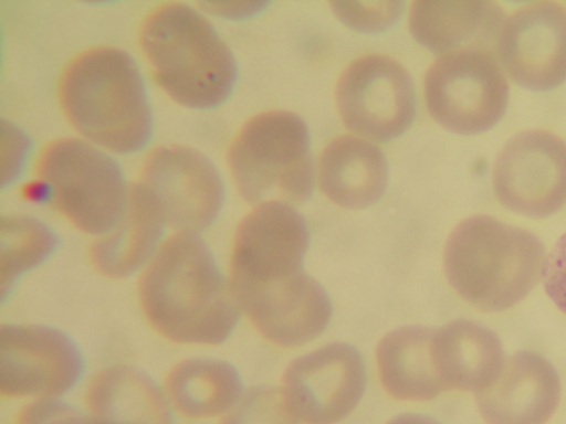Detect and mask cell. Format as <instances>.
Segmentation results:
<instances>
[{
  "label": "cell",
  "mask_w": 566,
  "mask_h": 424,
  "mask_svg": "<svg viewBox=\"0 0 566 424\" xmlns=\"http://www.w3.org/2000/svg\"><path fill=\"white\" fill-rule=\"evenodd\" d=\"M510 88L493 52L465 47L440 55L424 76L432 118L459 135L493 128L503 117Z\"/></svg>",
  "instance_id": "cell-7"
},
{
  "label": "cell",
  "mask_w": 566,
  "mask_h": 424,
  "mask_svg": "<svg viewBox=\"0 0 566 424\" xmlns=\"http://www.w3.org/2000/svg\"><path fill=\"white\" fill-rule=\"evenodd\" d=\"M542 277L548 297L566 314V233L546 255Z\"/></svg>",
  "instance_id": "cell-29"
},
{
  "label": "cell",
  "mask_w": 566,
  "mask_h": 424,
  "mask_svg": "<svg viewBox=\"0 0 566 424\" xmlns=\"http://www.w3.org/2000/svg\"><path fill=\"white\" fill-rule=\"evenodd\" d=\"M386 424H441L437 420L417 413H403L399 414L391 420H389Z\"/></svg>",
  "instance_id": "cell-31"
},
{
  "label": "cell",
  "mask_w": 566,
  "mask_h": 424,
  "mask_svg": "<svg viewBox=\"0 0 566 424\" xmlns=\"http://www.w3.org/2000/svg\"><path fill=\"white\" fill-rule=\"evenodd\" d=\"M475 394L488 424H544L558 405L560 382L545 358L522 351L506 359L495 379Z\"/></svg>",
  "instance_id": "cell-16"
},
{
  "label": "cell",
  "mask_w": 566,
  "mask_h": 424,
  "mask_svg": "<svg viewBox=\"0 0 566 424\" xmlns=\"http://www.w3.org/2000/svg\"><path fill=\"white\" fill-rule=\"evenodd\" d=\"M434 331L420 326L400 327L378 343L379 377L391 396L403 401H428L446 391L436 360Z\"/></svg>",
  "instance_id": "cell-22"
},
{
  "label": "cell",
  "mask_w": 566,
  "mask_h": 424,
  "mask_svg": "<svg viewBox=\"0 0 566 424\" xmlns=\"http://www.w3.org/2000/svg\"><path fill=\"white\" fill-rule=\"evenodd\" d=\"M434 352L446 391L478 393L495 379L505 361L496 335L463 319L436 329Z\"/></svg>",
  "instance_id": "cell-23"
},
{
  "label": "cell",
  "mask_w": 566,
  "mask_h": 424,
  "mask_svg": "<svg viewBox=\"0 0 566 424\" xmlns=\"http://www.w3.org/2000/svg\"><path fill=\"white\" fill-rule=\"evenodd\" d=\"M84 407L99 424H174L163 385L127 363L104 367L90 380Z\"/></svg>",
  "instance_id": "cell-19"
},
{
  "label": "cell",
  "mask_w": 566,
  "mask_h": 424,
  "mask_svg": "<svg viewBox=\"0 0 566 424\" xmlns=\"http://www.w3.org/2000/svg\"><path fill=\"white\" fill-rule=\"evenodd\" d=\"M335 100L344 125L371 140L401 136L416 116V91L409 72L381 54L353 61L336 83Z\"/></svg>",
  "instance_id": "cell-9"
},
{
  "label": "cell",
  "mask_w": 566,
  "mask_h": 424,
  "mask_svg": "<svg viewBox=\"0 0 566 424\" xmlns=\"http://www.w3.org/2000/svg\"><path fill=\"white\" fill-rule=\"evenodd\" d=\"M284 390L302 421L336 424L358 405L366 388L364 360L345 342H332L295 359L283 375Z\"/></svg>",
  "instance_id": "cell-13"
},
{
  "label": "cell",
  "mask_w": 566,
  "mask_h": 424,
  "mask_svg": "<svg viewBox=\"0 0 566 424\" xmlns=\"http://www.w3.org/2000/svg\"><path fill=\"white\" fill-rule=\"evenodd\" d=\"M227 161L242 199L301 203L314 188L311 137L296 114L268 110L251 117L230 144Z\"/></svg>",
  "instance_id": "cell-5"
},
{
  "label": "cell",
  "mask_w": 566,
  "mask_h": 424,
  "mask_svg": "<svg viewBox=\"0 0 566 424\" xmlns=\"http://www.w3.org/2000/svg\"><path fill=\"white\" fill-rule=\"evenodd\" d=\"M167 227L158 200L137 181L130 184L122 220L91 244L90 263L108 279L122 280L139 274L164 242Z\"/></svg>",
  "instance_id": "cell-17"
},
{
  "label": "cell",
  "mask_w": 566,
  "mask_h": 424,
  "mask_svg": "<svg viewBox=\"0 0 566 424\" xmlns=\"http://www.w3.org/2000/svg\"><path fill=\"white\" fill-rule=\"evenodd\" d=\"M497 200L524 216H549L566 204V142L542 129L522 131L499 152L492 173Z\"/></svg>",
  "instance_id": "cell-10"
},
{
  "label": "cell",
  "mask_w": 566,
  "mask_h": 424,
  "mask_svg": "<svg viewBox=\"0 0 566 424\" xmlns=\"http://www.w3.org/2000/svg\"><path fill=\"white\" fill-rule=\"evenodd\" d=\"M505 19L493 1H415L409 30L420 45L441 55L465 47L496 52Z\"/></svg>",
  "instance_id": "cell-18"
},
{
  "label": "cell",
  "mask_w": 566,
  "mask_h": 424,
  "mask_svg": "<svg viewBox=\"0 0 566 424\" xmlns=\"http://www.w3.org/2000/svg\"><path fill=\"white\" fill-rule=\"evenodd\" d=\"M318 186L335 204L364 209L376 203L388 182V163L375 144L356 136H340L322 151Z\"/></svg>",
  "instance_id": "cell-20"
},
{
  "label": "cell",
  "mask_w": 566,
  "mask_h": 424,
  "mask_svg": "<svg viewBox=\"0 0 566 424\" xmlns=\"http://www.w3.org/2000/svg\"><path fill=\"white\" fill-rule=\"evenodd\" d=\"M202 10L229 20H242L256 15L269 6V1L201 2Z\"/></svg>",
  "instance_id": "cell-30"
},
{
  "label": "cell",
  "mask_w": 566,
  "mask_h": 424,
  "mask_svg": "<svg viewBox=\"0 0 566 424\" xmlns=\"http://www.w3.org/2000/svg\"><path fill=\"white\" fill-rule=\"evenodd\" d=\"M241 311L271 342L296 347L318 337L332 316L324 287L304 271L234 290Z\"/></svg>",
  "instance_id": "cell-15"
},
{
  "label": "cell",
  "mask_w": 566,
  "mask_h": 424,
  "mask_svg": "<svg viewBox=\"0 0 566 424\" xmlns=\"http://www.w3.org/2000/svg\"><path fill=\"white\" fill-rule=\"evenodd\" d=\"M308 245L306 220L291 204L269 201L255 205L233 235L229 264L233 290L303 272Z\"/></svg>",
  "instance_id": "cell-12"
},
{
  "label": "cell",
  "mask_w": 566,
  "mask_h": 424,
  "mask_svg": "<svg viewBox=\"0 0 566 424\" xmlns=\"http://www.w3.org/2000/svg\"><path fill=\"white\" fill-rule=\"evenodd\" d=\"M301 417L284 388L255 385L244 390L219 424H300Z\"/></svg>",
  "instance_id": "cell-25"
},
{
  "label": "cell",
  "mask_w": 566,
  "mask_h": 424,
  "mask_svg": "<svg viewBox=\"0 0 566 424\" xmlns=\"http://www.w3.org/2000/svg\"><path fill=\"white\" fill-rule=\"evenodd\" d=\"M59 100L84 140L113 153L145 149L154 134V115L135 60L114 46L90 49L64 68Z\"/></svg>",
  "instance_id": "cell-2"
},
{
  "label": "cell",
  "mask_w": 566,
  "mask_h": 424,
  "mask_svg": "<svg viewBox=\"0 0 566 424\" xmlns=\"http://www.w3.org/2000/svg\"><path fill=\"white\" fill-rule=\"evenodd\" d=\"M14 424H99L85 407L64 399L27 402L18 412Z\"/></svg>",
  "instance_id": "cell-27"
},
{
  "label": "cell",
  "mask_w": 566,
  "mask_h": 424,
  "mask_svg": "<svg viewBox=\"0 0 566 424\" xmlns=\"http://www.w3.org/2000/svg\"><path fill=\"white\" fill-rule=\"evenodd\" d=\"M161 385L175 415L191 421L220 418L244 392L238 369L211 357L177 361Z\"/></svg>",
  "instance_id": "cell-21"
},
{
  "label": "cell",
  "mask_w": 566,
  "mask_h": 424,
  "mask_svg": "<svg viewBox=\"0 0 566 424\" xmlns=\"http://www.w3.org/2000/svg\"><path fill=\"white\" fill-rule=\"evenodd\" d=\"M86 360L66 331L44 324L0 327V394L27 402L64 399L85 374Z\"/></svg>",
  "instance_id": "cell-8"
},
{
  "label": "cell",
  "mask_w": 566,
  "mask_h": 424,
  "mask_svg": "<svg viewBox=\"0 0 566 424\" xmlns=\"http://www.w3.org/2000/svg\"><path fill=\"white\" fill-rule=\"evenodd\" d=\"M60 237L44 221L25 214H6L0 225V299L3 304L18 283L49 262Z\"/></svg>",
  "instance_id": "cell-24"
},
{
  "label": "cell",
  "mask_w": 566,
  "mask_h": 424,
  "mask_svg": "<svg viewBox=\"0 0 566 424\" xmlns=\"http://www.w3.org/2000/svg\"><path fill=\"white\" fill-rule=\"evenodd\" d=\"M545 258V247L533 233L490 215H473L450 233L443 267L464 300L484 311H501L533 289Z\"/></svg>",
  "instance_id": "cell-4"
},
{
  "label": "cell",
  "mask_w": 566,
  "mask_h": 424,
  "mask_svg": "<svg viewBox=\"0 0 566 424\" xmlns=\"http://www.w3.org/2000/svg\"><path fill=\"white\" fill-rule=\"evenodd\" d=\"M36 173L50 203L76 230L99 237L122 220L129 188L120 165L104 149L62 138L40 153Z\"/></svg>",
  "instance_id": "cell-6"
},
{
  "label": "cell",
  "mask_w": 566,
  "mask_h": 424,
  "mask_svg": "<svg viewBox=\"0 0 566 424\" xmlns=\"http://www.w3.org/2000/svg\"><path fill=\"white\" fill-rule=\"evenodd\" d=\"M139 44L155 82L176 103L213 109L232 94L235 57L213 24L197 9L167 2L144 19Z\"/></svg>",
  "instance_id": "cell-3"
},
{
  "label": "cell",
  "mask_w": 566,
  "mask_h": 424,
  "mask_svg": "<svg viewBox=\"0 0 566 424\" xmlns=\"http://www.w3.org/2000/svg\"><path fill=\"white\" fill-rule=\"evenodd\" d=\"M2 189L18 180L31 153V140L19 127L2 120Z\"/></svg>",
  "instance_id": "cell-28"
},
{
  "label": "cell",
  "mask_w": 566,
  "mask_h": 424,
  "mask_svg": "<svg viewBox=\"0 0 566 424\" xmlns=\"http://www.w3.org/2000/svg\"><path fill=\"white\" fill-rule=\"evenodd\" d=\"M496 54L506 74L523 88L552 91L566 81V8L535 2L505 19Z\"/></svg>",
  "instance_id": "cell-14"
},
{
  "label": "cell",
  "mask_w": 566,
  "mask_h": 424,
  "mask_svg": "<svg viewBox=\"0 0 566 424\" xmlns=\"http://www.w3.org/2000/svg\"><path fill=\"white\" fill-rule=\"evenodd\" d=\"M137 298L151 329L178 344H221L242 314L229 276L196 233L164 240L139 273Z\"/></svg>",
  "instance_id": "cell-1"
},
{
  "label": "cell",
  "mask_w": 566,
  "mask_h": 424,
  "mask_svg": "<svg viewBox=\"0 0 566 424\" xmlns=\"http://www.w3.org/2000/svg\"><path fill=\"white\" fill-rule=\"evenodd\" d=\"M332 12L346 26L361 33H379L395 25L403 13L401 1H332Z\"/></svg>",
  "instance_id": "cell-26"
},
{
  "label": "cell",
  "mask_w": 566,
  "mask_h": 424,
  "mask_svg": "<svg viewBox=\"0 0 566 424\" xmlns=\"http://www.w3.org/2000/svg\"><path fill=\"white\" fill-rule=\"evenodd\" d=\"M139 181L154 193L175 232L201 234L217 221L224 204V183L218 168L187 146L153 150Z\"/></svg>",
  "instance_id": "cell-11"
}]
</instances>
